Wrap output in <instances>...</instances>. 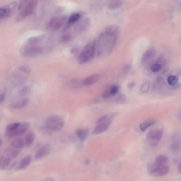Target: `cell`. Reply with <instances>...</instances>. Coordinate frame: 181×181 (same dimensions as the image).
Instances as JSON below:
<instances>
[{
  "instance_id": "obj_17",
  "label": "cell",
  "mask_w": 181,
  "mask_h": 181,
  "mask_svg": "<svg viewBox=\"0 0 181 181\" xmlns=\"http://www.w3.org/2000/svg\"><path fill=\"white\" fill-rule=\"evenodd\" d=\"M20 152V149L16 148L10 146L6 150V156L13 160L17 158Z\"/></svg>"
},
{
  "instance_id": "obj_6",
  "label": "cell",
  "mask_w": 181,
  "mask_h": 181,
  "mask_svg": "<svg viewBox=\"0 0 181 181\" xmlns=\"http://www.w3.org/2000/svg\"><path fill=\"white\" fill-rule=\"evenodd\" d=\"M38 0H29L24 7L16 18L17 22L25 19L34 12L38 4Z\"/></svg>"
},
{
  "instance_id": "obj_2",
  "label": "cell",
  "mask_w": 181,
  "mask_h": 181,
  "mask_svg": "<svg viewBox=\"0 0 181 181\" xmlns=\"http://www.w3.org/2000/svg\"><path fill=\"white\" fill-rule=\"evenodd\" d=\"M95 42L94 41L90 42L84 47L78 57L80 65L85 64L92 59L95 54Z\"/></svg>"
},
{
  "instance_id": "obj_43",
  "label": "cell",
  "mask_w": 181,
  "mask_h": 181,
  "mask_svg": "<svg viewBox=\"0 0 181 181\" xmlns=\"http://www.w3.org/2000/svg\"><path fill=\"white\" fill-rule=\"evenodd\" d=\"M76 50L75 48L72 49L71 51V53L72 54H74L76 53Z\"/></svg>"
},
{
  "instance_id": "obj_38",
  "label": "cell",
  "mask_w": 181,
  "mask_h": 181,
  "mask_svg": "<svg viewBox=\"0 0 181 181\" xmlns=\"http://www.w3.org/2000/svg\"><path fill=\"white\" fill-rule=\"evenodd\" d=\"M19 70L27 74H30L31 72V69L28 66H20L19 68Z\"/></svg>"
},
{
  "instance_id": "obj_19",
  "label": "cell",
  "mask_w": 181,
  "mask_h": 181,
  "mask_svg": "<svg viewBox=\"0 0 181 181\" xmlns=\"http://www.w3.org/2000/svg\"><path fill=\"white\" fill-rule=\"evenodd\" d=\"M46 35L45 34H42L41 35L31 37L28 39L26 41V43L28 45H36L41 43L44 41Z\"/></svg>"
},
{
  "instance_id": "obj_12",
  "label": "cell",
  "mask_w": 181,
  "mask_h": 181,
  "mask_svg": "<svg viewBox=\"0 0 181 181\" xmlns=\"http://www.w3.org/2000/svg\"><path fill=\"white\" fill-rule=\"evenodd\" d=\"M66 19V17H62L60 18L57 17H52L49 21L48 28L51 29L54 31H56L59 30L64 24Z\"/></svg>"
},
{
  "instance_id": "obj_23",
  "label": "cell",
  "mask_w": 181,
  "mask_h": 181,
  "mask_svg": "<svg viewBox=\"0 0 181 181\" xmlns=\"http://www.w3.org/2000/svg\"><path fill=\"white\" fill-rule=\"evenodd\" d=\"M32 159V158L31 155L25 157L20 161L18 167L17 169L21 170L26 168L31 164Z\"/></svg>"
},
{
  "instance_id": "obj_15",
  "label": "cell",
  "mask_w": 181,
  "mask_h": 181,
  "mask_svg": "<svg viewBox=\"0 0 181 181\" xmlns=\"http://www.w3.org/2000/svg\"><path fill=\"white\" fill-rule=\"evenodd\" d=\"M119 90V86L117 85H113L106 89L103 93L102 97L105 99H108L117 94Z\"/></svg>"
},
{
  "instance_id": "obj_10",
  "label": "cell",
  "mask_w": 181,
  "mask_h": 181,
  "mask_svg": "<svg viewBox=\"0 0 181 181\" xmlns=\"http://www.w3.org/2000/svg\"><path fill=\"white\" fill-rule=\"evenodd\" d=\"M170 149L174 155H177L181 152V135L176 134L173 136L170 144Z\"/></svg>"
},
{
  "instance_id": "obj_5",
  "label": "cell",
  "mask_w": 181,
  "mask_h": 181,
  "mask_svg": "<svg viewBox=\"0 0 181 181\" xmlns=\"http://www.w3.org/2000/svg\"><path fill=\"white\" fill-rule=\"evenodd\" d=\"M113 116L105 115L101 117L97 121V125L93 130V135H98L102 134L107 130L110 127Z\"/></svg>"
},
{
  "instance_id": "obj_20",
  "label": "cell",
  "mask_w": 181,
  "mask_h": 181,
  "mask_svg": "<svg viewBox=\"0 0 181 181\" xmlns=\"http://www.w3.org/2000/svg\"><path fill=\"white\" fill-rule=\"evenodd\" d=\"M155 51L153 49H149L144 52L143 54L142 58V62L144 64L148 62V61L152 59L155 56Z\"/></svg>"
},
{
  "instance_id": "obj_36",
  "label": "cell",
  "mask_w": 181,
  "mask_h": 181,
  "mask_svg": "<svg viewBox=\"0 0 181 181\" xmlns=\"http://www.w3.org/2000/svg\"><path fill=\"white\" fill-rule=\"evenodd\" d=\"M161 66L159 63H155L151 66V69L153 72L156 73L161 70Z\"/></svg>"
},
{
  "instance_id": "obj_21",
  "label": "cell",
  "mask_w": 181,
  "mask_h": 181,
  "mask_svg": "<svg viewBox=\"0 0 181 181\" xmlns=\"http://www.w3.org/2000/svg\"><path fill=\"white\" fill-rule=\"evenodd\" d=\"M81 17V15L79 14V13H76V14L72 15L69 17L68 23L66 25L63 31H65L70 28L72 25L78 22L79 20L80 19Z\"/></svg>"
},
{
  "instance_id": "obj_40",
  "label": "cell",
  "mask_w": 181,
  "mask_h": 181,
  "mask_svg": "<svg viewBox=\"0 0 181 181\" xmlns=\"http://www.w3.org/2000/svg\"><path fill=\"white\" fill-rule=\"evenodd\" d=\"M5 92H4L2 93V94L0 97V103L2 104L4 102L5 99Z\"/></svg>"
},
{
  "instance_id": "obj_24",
  "label": "cell",
  "mask_w": 181,
  "mask_h": 181,
  "mask_svg": "<svg viewBox=\"0 0 181 181\" xmlns=\"http://www.w3.org/2000/svg\"><path fill=\"white\" fill-rule=\"evenodd\" d=\"M25 145V140L21 137L15 138L10 144V146L20 149L24 147Z\"/></svg>"
},
{
  "instance_id": "obj_29",
  "label": "cell",
  "mask_w": 181,
  "mask_h": 181,
  "mask_svg": "<svg viewBox=\"0 0 181 181\" xmlns=\"http://www.w3.org/2000/svg\"><path fill=\"white\" fill-rule=\"evenodd\" d=\"M169 162V159L163 155H159L155 159V162L158 164H166Z\"/></svg>"
},
{
  "instance_id": "obj_37",
  "label": "cell",
  "mask_w": 181,
  "mask_h": 181,
  "mask_svg": "<svg viewBox=\"0 0 181 181\" xmlns=\"http://www.w3.org/2000/svg\"><path fill=\"white\" fill-rule=\"evenodd\" d=\"M29 0H20L17 5V9L18 10H21L25 5L27 3Z\"/></svg>"
},
{
  "instance_id": "obj_31",
  "label": "cell",
  "mask_w": 181,
  "mask_h": 181,
  "mask_svg": "<svg viewBox=\"0 0 181 181\" xmlns=\"http://www.w3.org/2000/svg\"><path fill=\"white\" fill-rule=\"evenodd\" d=\"M167 81L169 85L171 86H174L178 81V77L175 76H171L169 77L167 79Z\"/></svg>"
},
{
  "instance_id": "obj_9",
  "label": "cell",
  "mask_w": 181,
  "mask_h": 181,
  "mask_svg": "<svg viewBox=\"0 0 181 181\" xmlns=\"http://www.w3.org/2000/svg\"><path fill=\"white\" fill-rule=\"evenodd\" d=\"M164 135L163 130L156 129L151 130L147 135V139L151 146L156 147L158 146Z\"/></svg>"
},
{
  "instance_id": "obj_25",
  "label": "cell",
  "mask_w": 181,
  "mask_h": 181,
  "mask_svg": "<svg viewBox=\"0 0 181 181\" xmlns=\"http://www.w3.org/2000/svg\"><path fill=\"white\" fill-rule=\"evenodd\" d=\"M35 135L33 132H30L26 135L25 138V145L27 147L31 146L35 139Z\"/></svg>"
},
{
  "instance_id": "obj_42",
  "label": "cell",
  "mask_w": 181,
  "mask_h": 181,
  "mask_svg": "<svg viewBox=\"0 0 181 181\" xmlns=\"http://www.w3.org/2000/svg\"><path fill=\"white\" fill-rule=\"evenodd\" d=\"M178 172L179 174H181V161L178 166Z\"/></svg>"
},
{
  "instance_id": "obj_39",
  "label": "cell",
  "mask_w": 181,
  "mask_h": 181,
  "mask_svg": "<svg viewBox=\"0 0 181 181\" xmlns=\"http://www.w3.org/2000/svg\"><path fill=\"white\" fill-rule=\"evenodd\" d=\"M131 66L129 65L125 66L123 68V72L125 74L129 73L131 70Z\"/></svg>"
},
{
  "instance_id": "obj_33",
  "label": "cell",
  "mask_w": 181,
  "mask_h": 181,
  "mask_svg": "<svg viewBox=\"0 0 181 181\" xmlns=\"http://www.w3.org/2000/svg\"><path fill=\"white\" fill-rule=\"evenodd\" d=\"M40 130L42 134L45 135H51L52 134L53 132L45 126L44 125L40 128Z\"/></svg>"
},
{
  "instance_id": "obj_8",
  "label": "cell",
  "mask_w": 181,
  "mask_h": 181,
  "mask_svg": "<svg viewBox=\"0 0 181 181\" xmlns=\"http://www.w3.org/2000/svg\"><path fill=\"white\" fill-rule=\"evenodd\" d=\"M30 124L27 122H19L14 129L5 131V135L8 138H12L24 134L30 128Z\"/></svg>"
},
{
  "instance_id": "obj_30",
  "label": "cell",
  "mask_w": 181,
  "mask_h": 181,
  "mask_svg": "<svg viewBox=\"0 0 181 181\" xmlns=\"http://www.w3.org/2000/svg\"><path fill=\"white\" fill-rule=\"evenodd\" d=\"M150 82L149 81H146L144 82L140 88V92L143 94L148 92L150 89Z\"/></svg>"
},
{
  "instance_id": "obj_13",
  "label": "cell",
  "mask_w": 181,
  "mask_h": 181,
  "mask_svg": "<svg viewBox=\"0 0 181 181\" xmlns=\"http://www.w3.org/2000/svg\"><path fill=\"white\" fill-rule=\"evenodd\" d=\"M51 151V146L49 144H46L40 148L36 153L35 159L38 160L49 155Z\"/></svg>"
},
{
  "instance_id": "obj_35",
  "label": "cell",
  "mask_w": 181,
  "mask_h": 181,
  "mask_svg": "<svg viewBox=\"0 0 181 181\" xmlns=\"http://www.w3.org/2000/svg\"><path fill=\"white\" fill-rule=\"evenodd\" d=\"M29 92L28 88L27 86H24L18 90V94L21 96L26 95Z\"/></svg>"
},
{
  "instance_id": "obj_22",
  "label": "cell",
  "mask_w": 181,
  "mask_h": 181,
  "mask_svg": "<svg viewBox=\"0 0 181 181\" xmlns=\"http://www.w3.org/2000/svg\"><path fill=\"white\" fill-rule=\"evenodd\" d=\"M77 136L81 142H83L86 140L88 136L89 130L86 128L79 129L76 132Z\"/></svg>"
},
{
  "instance_id": "obj_46",
  "label": "cell",
  "mask_w": 181,
  "mask_h": 181,
  "mask_svg": "<svg viewBox=\"0 0 181 181\" xmlns=\"http://www.w3.org/2000/svg\"><path fill=\"white\" fill-rule=\"evenodd\" d=\"M0 142H1V143H0V144H1V145L2 144V140L1 139V140H0Z\"/></svg>"
},
{
  "instance_id": "obj_3",
  "label": "cell",
  "mask_w": 181,
  "mask_h": 181,
  "mask_svg": "<svg viewBox=\"0 0 181 181\" xmlns=\"http://www.w3.org/2000/svg\"><path fill=\"white\" fill-rule=\"evenodd\" d=\"M65 124V120L62 117L58 115H52L45 119L44 125L52 132L59 131Z\"/></svg>"
},
{
  "instance_id": "obj_28",
  "label": "cell",
  "mask_w": 181,
  "mask_h": 181,
  "mask_svg": "<svg viewBox=\"0 0 181 181\" xmlns=\"http://www.w3.org/2000/svg\"><path fill=\"white\" fill-rule=\"evenodd\" d=\"M156 123V121L153 120H150L141 124L139 126L140 130L143 132H144L149 127L152 126Z\"/></svg>"
},
{
  "instance_id": "obj_7",
  "label": "cell",
  "mask_w": 181,
  "mask_h": 181,
  "mask_svg": "<svg viewBox=\"0 0 181 181\" xmlns=\"http://www.w3.org/2000/svg\"><path fill=\"white\" fill-rule=\"evenodd\" d=\"M44 50L43 47L37 45L27 44L21 47L20 52L24 57L33 58L41 54Z\"/></svg>"
},
{
  "instance_id": "obj_11",
  "label": "cell",
  "mask_w": 181,
  "mask_h": 181,
  "mask_svg": "<svg viewBox=\"0 0 181 181\" xmlns=\"http://www.w3.org/2000/svg\"><path fill=\"white\" fill-rule=\"evenodd\" d=\"M17 5V2H14L1 7L0 9V19L4 20L10 17L14 12Z\"/></svg>"
},
{
  "instance_id": "obj_27",
  "label": "cell",
  "mask_w": 181,
  "mask_h": 181,
  "mask_svg": "<svg viewBox=\"0 0 181 181\" xmlns=\"http://www.w3.org/2000/svg\"><path fill=\"white\" fill-rule=\"evenodd\" d=\"M12 161L11 159L6 156H1L0 159V167L1 169L3 170L6 169Z\"/></svg>"
},
{
  "instance_id": "obj_4",
  "label": "cell",
  "mask_w": 181,
  "mask_h": 181,
  "mask_svg": "<svg viewBox=\"0 0 181 181\" xmlns=\"http://www.w3.org/2000/svg\"><path fill=\"white\" fill-rule=\"evenodd\" d=\"M148 171L151 176L155 177H162L168 174L169 167L166 164L151 163L148 164Z\"/></svg>"
},
{
  "instance_id": "obj_34",
  "label": "cell",
  "mask_w": 181,
  "mask_h": 181,
  "mask_svg": "<svg viewBox=\"0 0 181 181\" xmlns=\"http://www.w3.org/2000/svg\"><path fill=\"white\" fill-rule=\"evenodd\" d=\"M126 98L123 95H119L115 99V102L118 104H123L126 102Z\"/></svg>"
},
{
  "instance_id": "obj_45",
  "label": "cell",
  "mask_w": 181,
  "mask_h": 181,
  "mask_svg": "<svg viewBox=\"0 0 181 181\" xmlns=\"http://www.w3.org/2000/svg\"><path fill=\"white\" fill-rule=\"evenodd\" d=\"M45 180H46V181H54L55 179H54V178H46V179H45Z\"/></svg>"
},
{
  "instance_id": "obj_1",
  "label": "cell",
  "mask_w": 181,
  "mask_h": 181,
  "mask_svg": "<svg viewBox=\"0 0 181 181\" xmlns=\"http://www.w3.org/2000/svg\"><path fill=\"white\" fill-rule=\"evenodd\" d=\"M119 33L118 27L111 26L106 28L100 34L97 42L98 56L105 57L110 54L116 43Z\"/></svg>"
},
{
  "instance_id": "obj_32",
  "label": "cell",
  "mask_w": 181,
  "mask_h": 181,
  "mask_svg": "<svg viewBox=\"0 0 181 181\" xmlns=\"http://www.w3.org/2000/svg\"><path fill=\"white\" fill-rule=\"evenodd\" d=\"M73 38V36L70 33H68L64 34L61 37V41L63 43H66L70 41Z\"/></svg>"
},
{
  "instance_id": "obj_18",
  "label": "cell",
  "mask_w": 181,
  "mask_h": 181,
  "mask_svg": "<svg viewBox=\"0 0 181 181\" xmlns=\"http://www.w3.org/2000/svg\"><path fill=\"white\" fill-rule=\"evenodd\" d=\"M29 100L28 98H25L12 104L9 106V108L11 110H19L28 104Z\"/></svg>"
},
{
  "instance_id": "obj_14",
  "label": "cell",
  "mask_w": 181,
  "mask_h": 181,
  "mask_svg": "<svg viewBox=\"0 0 181 181\" xmlns=\"http://www.w3.org/2000/svg\"><path fill=\"white\" fill-rule=\"evenodd\" d=\"M90 20L89 18H85L82 20L74 26L73 31L76 33H81L86 31L90 26Z\"/></svg>"
},
{
  "instance_id": "obj_41",
  "label": "cell",
  "mask_w": 181,
  "mask_h": 181,
  "mask_svg": "<svg viewBox=\"0 0 181 181\" xmlns=\"http://www.w3.org/2000/svg\"><path fill=\"white\" fill-rule=\"evenodd\" d=\"M135 86V82H130L128 84L127 87L129 89H131L133 87H134Z\"/></svg>"
},
{
  "instance_id": "obj_16",
  "label": "cell",
  "mask_w": 181,
  "mask_h": 181,
  "mask_svg": "<svg viewBox=\"0 0 181 181\" xmlns=\"http://www.w3.org/2000/svg\"><path fill=\"white\" fill-rule=\"evenodd\" d=\"M101 78V75L100 74H95L85 79L82 81V83H83V84L85 86H90L99 81Z\"/></svg>"
},
{
  "instance_id": "obj_44",
  "label": "cell",
  "mask_w": 181,
  "mask_h": 181,
  "mask_svg": "<svg viewBox=\"0 0 181 181\" xmlns=\"http://www.w3.org/2000/svg\"><path fill=\"white\" fill-rule=\"evenodd\" d=\"M177 118L179 119H181V110L179 111L178 113Z\"/></svg>"
},
{
  "instance_id": "obj_26",
  "label": "cell",
  "mask_w": 181,
  "mask_h": 181,
  "mask_svg": "<svg viewBox=\"0 0 181 181\" xmlns=\"http://www.w3.org/2000/svg\"><path fill=\"white\" fill-rule=\"evenodd\" d=\"M123 4V0H112L108 7L111 10H115L119 8Z\"/></svg>"
}]
</instances>
